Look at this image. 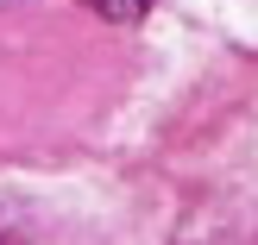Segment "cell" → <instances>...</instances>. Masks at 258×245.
<instances>
[{"label":"cell","mask_w":258,"mask_h":245,"mask_svg":"<svg viewBox=\"0 0 258 245\" xmlns=\"http://www.w3.org/2000/svg\"><path fill=\"white\" fill-rule=\"evenodd\" d=\"M82 7H95L101 19H113V25H139L151 13V0H82Z\"/></svg>","instance_id":"cell-1"}]
</instances>
